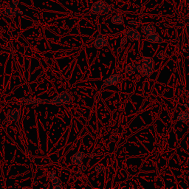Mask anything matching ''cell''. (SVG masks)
Here are the masks:
<instances>
[{
    "label": "cell",
    "instance_id": "cell-18",
    "mask_svg": "<svg viewBox=\"0 0 189 189\" xmlns=\"http://www.w3.org/2000/svg\"><path fill=\"white\" fill-rule=\"evenodd\" d=\"M47 177H48V179H49V180H51V181L53 180V179L55 177V171H50L49 173H48Z\"/></svg>",
    "mask_w": 189,
    "mask_h": 189
},
{
    "label": "cell",
    "instance_id": "cell-15",
    "mask_svg": "<svg viewBox=\"0 0 189 189\" xmlns=\"http://www.w3.org/2000/svg\"><path fill=\"white\" fill-rule=\"evenodd\" d=\"M52 184H53V188L54 189H61L62 188V183L61 181L59 178L55 177L52 180Z\"/></svg>",
    "mask_w": 189,
    "mask_h": 189
},
{
    "label": "cell",
    "instance_id": "cell-4",
    "mask_svg": "<svg viewBox=\"0 0 189 189\" xmlns=\"http://www.w3.org/2000/svg\"><path fill=\"white\" fill-rule=\"evenodd\" d=\"M124 35L129 39L130 41H139L141 38L140 33L134 28H129L124 32Z\"/></svg>",
    "mask_w": 189,
    "mask_h": 189
},
{
    "label": "cell",
    "instance_id": "cell-19",
    "mask_svg": "<svg viewBox=\"0 0 189 189\" xmlns=\"http://www.w3.org/2000/svg\"><path fill=\"white\" fill-rule=\"evenodd\" d=\"M104 170H105V167H104L103 166H98L95 168V171L97 173H100V172L104 171Z\"/></svg>",
    "mask_w": 189,
    "mask_h": 189
},
{
    "label": "cell",
    "instance_id": "cell-8",
    "mask_svg": "<svg viewBox=\"0 0 189 189\" xmlns=\"http://www.w3.org/2000/svg\"><path fill=\"white\" fill-rule=\"evenodd\" d=\"M146 39L149 42L155 43V44H160V43L163 42V39H162V37H160L158 33H155L146 35Z\"/></svg>",
    "mask_w": 189,
    "mask_h": 189
},
{
    "label": "cell",
    "instance_id": "cell-6",
    "mask_svg": "<svg viewBox=\"0 0 189 189\" xmlns=\"http://www.w3.org/2000/svg\"><path fill=\"white\" fill-rule=\"evenodd\" d=\"M108 45V42L104 35H98L94 41V46L96 49H101L104 47Z\"/></svg>",
    "mask_w": 189,
    "mask_h": 189
},
{
    "label": "cell",
    "instance_id": "cell-7",
    "mask_svg": "<svg viewBox=\"0 0 189 189\" xmlns=\"http://www.w3.org/2000/svg\"><path fill=\"white\" fill-rule=\"evenodd\" d=\"M20 115H21V110L19 108L11 109L7 113L8 119L13 121H18L20 118Z\"/></svg>",
    "mask_w": 189,
    "mask_h": 189
},
{
    "label": "cell",
    "instance_id": "cell-20",
    "mask_svg": "<svg viewBox=\"0 0 189 189\" xmlns=\"http://www.w3.org/2000/svg\"><path fill=\"white\" fill-rule=\"evenodd\" d=\"M140 22H137L135 21H131V22H129L130 25H135V26H138V25H140Z\"/></svg>",
    "mask_w": 189,
    "mask_h": 189
},
{
    "label": "cell",
    "instance_id": "cell-9",
    "mask_svg": "<svg viewBox=\"0 0 189 189\" xmlns=\"http://www.w3.org/2000/svg\"><path fill=\"white\" fill-rule=\"evenodd\" d=\"M5 14L6 16L10 17H15L18 14V11L16 6L14 5H7L5 8Z\"/></svg>",
    "mask_w": 189,
    "mask_h": 189
},
{
    "label": "cell",
    "instance_id": "cell-23",
    "mask_svg": "<svg viewBox=\"0 0 189 189\" xmlns=\"http://www.w3.org/2000/svg\"><path fill=\"white\" fill-rule=\"evenodd\" d=\"M187 165L189 166V158H188V159H187Z\"/></svg>",
    "mask_w": 189,
    "mask_h": 189
},
{
    "label": "cell",
    "instance_id": "cell-22",
    "mask_svg": "<svg viewBox=\"0 0 189 189\" xmlns=\"http://www.w3.org/2000/svg\"><path fill=\"white\" fill-rule=\"evenodd\" d=\"M33 184H34L35 186H37V181H35V180L33 181Z\"/></svg>",
    "mask_w": 189,
    "mask_h": 189
},
{
    "label": "cell",
    "instance_id": "cell-16",
    "mask_svg": "<svg viewBox=\"0 0 189 189\" xmlns=\"http://www.w3.org/2000/svg\"><path fill=\"white\" fill-rule=\"evenodd\" d=\"M157 57H158L159 59L164 60V59H166V57H167V55H166V52L163 51V50H161V51L158 52V55H157Z\"/></svg>",
    "mask_w": 189,
    "mask_h": 189
},
{
    "label": "cell",
    "instance_id": "cell-12",
    "mask_svg": "<svg viewBox=\"0 0 189 189\" xmlns=\"http://www.w3.org/2000/svg\"><path fill=\"white\" fill-rule=\"evenodd\" d=\"M140 64L143 65V66H146L151 68H154V61L152 58L148 57V56H144L141 61V64Z\"/></svg>",
    "mask_w": 189,
    "mask_h": 189
},
{
    "label": "cell",
    "instance_id": "cell-10",
    "mask_svg": "<svg viewBox=\"0 0 189 189\" xmlns=\"http://www.w3.org/2000/svg\"><path fill=\"white\" fill-rule=\"evenodd\" d=\"M177 121L189 125V112L188 111L180 112L177 117Z\"/></svg>",
    "mask_w": 189,
    "mask_h": 189
},
{
    "label": "cell",
    "instance_id": "cell-17",
    "mask_svg": "<svg viewBox=\"0 0 189 189\" xmlns=\"http://www.w3.org/2000/svg\"><path fill=\"white\" fill-rule=\"evenodd\" d=\"M127 41H128V38H127L126 35H123V37H121V42H120V45H121V47H123L126 44Z\"/></svg>",
    "mask_w": 189,
    "mask_h": 189
},
{
    "label": "cell",
    "instance_id": "cell-11",
    "mask_svg": "<svg viewBox=\"0 0 189 189\" xmlns=\"http://www.w3.org/2000/svg\"><path fill=\"white\" fill-rule=\"evenodd\" d=\"M137 66H138V64L134 62L128 64L126 67H125V72H126V74L131 76V75L135 73L136 71H138V70H137Z\"/></svg>",
    "mask_w": 189,
    "mask_h": 189
},
{
    "label": "cell",
    "instance_id": "cell-21",
    "mask_svg": "<svg viewBox=\"0 0 189 189\" xmlns=\"http://www.w3.org/2000/svg\"><path fill=\"white\" fill-rule=\"evenodd\" d=\"M121 50H122V47H120L118 48V49L117 50V53H119L121 51Z\"/></svg>",
    "mask_w": 189,
    "mask_h": 189
},
{
    "label": "cell",
    "instance_id": "cell-3",
    "mask_svg": "<svg viewBox=\"0 0 189 189\" xmlns=\"http://www.w3.org/2000/svg\"><path fill=\"white\" fill-rule=\"evenodd\" d=\"M121 76L120 74H115L110 76L109 77L106 78L101 85V88H105L108 86H113L117 84L118 82L121 81Z\"/></svg>",
    "mask_w": 189,
    "mask_h": 189
},
{
    "label": "cell",
    "instance_id": "cell-2",
    "mask_svg": "<svg viewBox=\"0 0 189 189\" xmlns=\"http://www.w3.org/2000/svg\"><path fill=\"white\" fill-rule=\"evenodd\" d=\"M72 101V98L69 93L62 92L59 93V95H56L53 100L50 101V103L53 104H57V105H63V104H70Z\"/></svg>",
    "mask_w": 189,
    "mask_h": 189
},
{
    "label": "cell",
    "instance_id": "cell-24",
    "mask_svg": "<svg viewBox=\"0 0 189 189\" xmlns=\"http://www.w3.org/2000/svg\"><path fill=\"white\" fill-rule=\"evenodd\" d=\"M23 188H30V187H24Z\"/></svg>",
    "mask_w": 189,
    "mask_h": 189
},
{
    "label": "cell",
    "instance_id": "cell-1",
    "mask_svg": "<svg viewBox=\"0 0 189 189\" xmlns=\"http://www.w3.org/2000/svg\"><path fill=\"white\" fill-rule=\"evenodd\" d=\"M109 6L105 2L99 0V1L95 2L92 5L90 10L92 14H101L105 15L109 11Z\"/></svg>",
    "mask_w": 189,
    "mask_h": 189
},
{
    "label": "cell",
    "instance_id": "cell-5",
    "mask_svg": "<svg viewBox=\"0 0 189 189\" xmlns=\"http://www.w3.org/2000/svg\"><path fill=\"white\" fill-rule=\"evenodd\" d=\"M84 157V153L82 151H77L76 154L72 155L70 158L71 162H72V165H76L77 166H81V162Z\"/></svg>",
    "mask_w": 189,
    "mask_h": 189
},
{
    "label": "cell",
    "instance_id": "cell-14",
    "mask_svg": "<svg viewBox=\"0 0 189 189\" xmlns=\"http://www.w3.org/2000/svg\"><path fill=\"white\" fill-rule=\"evenodd\" d=\"M111 22L114 25H123V18L121 15H115L111 18Z\"/></svg>",
    "mask_w": 189,
    "mask_h": 189
},
{
    "label": "cell",
    "instance_id": "cell-13",
    "mask_svg": "<svg viewBox=\"0 0 189 189\" xmlns=\"http://www.w3.org/2000/svg\"><path fill=\"white\" fill-rule=\"evenodd\" d=\"M142 31L146 35H150L151 33H155V27L154 25H145L142 29Z\"/></svg>",
    "mask_w": 189,
    "mask_h": 189
}]
</instances>
